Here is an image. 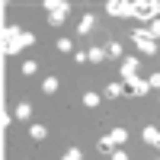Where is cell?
Masks as SVG:
<instances>
[{"mask_svg":"<svg viewBox=\"0 0 160 160\" xmlns=\"http://www.w3.org/2000/svg\"><path fill=\"white\" fill-rule=\"evenodd\" d=\"M93 26H96V16H93V13H83V16H80V22H77V32H80V35H90Z\"/></svg>","mask_w":160,"mask_h":160,"instance_id":"9","label":"cell"},{"mask_svg":"<svg viewBox=\"0 0 160 160\" xmlns=\"http://www.w3.org/2000/svg\"><path fill=\"white\" fill-rule=\"evenodd\" d=\"M109 138L115 141V148H122V144L128 141V131H125V128H112V131H109Z\"/></svg>","mask_w":160,"mask_h":160,"instance_id":"13","label":"cell"},{"mask_svg":"<svg viewBox=\"0 0 160 160\" xmlns=\"http://www.w3.org/2000/svg\"><path fill=\"white\" fill-rule=\"evenodd\" d=\"M42 93H45V96L58 93V77H45V80H42Z\"/></svg>","mask_w":160,"mask_h":160,"instance_id":"14","label":"cell"},{"mask_svg":"<svg viewBox=\"0 0 160 160\" xmlns=\"http://www.w3.org/2000/svg\"><path fill=\"white\" fill-rule=\"evenodd\" d=\"M131 19L154 22V19H157V13H154V0H135V3H131Z\"/></svg>","mask_w":160,"mask_h":160,"instance_id":"2","label":"cell"},{"mask_svg":"<svg viewBox=\"0 0 160 160\" xmlns=\"http://www.w3.org/2000/svg\"><path fill=\"white\" fill-rule=\"evenodd\" d=\"M61 160H83V151H80V148H68Z\"/></svg>","mask_w":160,"mask_h":160,"instance_id":"19","label":"cell"},{"mask_svg":"<svg viewBox=\"0 0 160 160\" xmlns=\"http://www.w3.org/2000/svg\"><path fill=\"white\" fill-rule=\"evenodd\" d=\"M122 93H125V83H122V80H118V83H109V87H106V96H109V99L122 96Z\"/></svg>","mask_w":160,"mask_h":160,"instance_id":"16","label":"cell"},{"mask_svg":"<svg viewBox=\"0 0 160 160\" xmlns=\"http://www.w3.org/2000/svg\"><path fill=\"white\" fill-rule=\"evenodd\" d=\"M29 45H35V35H32V32H22L13 45H3V48H7V55H19V51L29 48Z\"/></svg>","mask_w":160,"mask_h":160,"instance_id":"4","label":"cell"},{"mask_svg":"<svg viewBox=\"0 0 160 160\" xmlns=\"http://www.w3.org/2000/svg\"><path fill=\"white\" fill-rule=\"evenodd\" d=\"M122 83H125V93H131V96H148V90H151V83H148V80H141V77L122 80Z\"/></svg>","mask_w":160,"mask_h":160,"instance_id":"3","label":"cell"},{"mask_svg":"<svg viewBox=\"0 0 160 160\" xmlns=\"http://www.w3.org/2000/svg\"><path fill=\"white\" fill-rule=\"evenodd\" d=\"M109 157H112V160H128V154H125V151H122V148H115V151H112V154H109Z\"/></svg>","mask_w":160,"mask_h":160,"instance_id":"25","label":"cell"},{"mask_svg":"<svg viewBox=\"0 0 160 160\" xmlns=\"http://www.w3.org/2000/svg\"><path fill=\"white\" fill-rule=\"evenodd\" d=\"M157 160H160V157H157Z\"/></svg>","mask_w":160,"mask_h":160,"instance_id":"28","label":"cell"},{"mask_svg":"<svg viewBox=\"0 0 160 160\" xmlns=\"http://www.w3.org/2000/svg\"><path fill=\"white\" fill-rule=\"evenodd\" d=\"M19 35H22V29H19V26H7V29H3V45H13Z\"/></svg>","mask_w":160,"mask_h":160,"instance_id":"11","label":"cell"},{"mask_svg":"<svg viewBox=\"0 0 160 160\" xmlns=\"http://www.w3.org/2000/svg\"><path fill=\"white\" fill-rule=\"evenodd\" d=\"M122 80H131V77H138V58H125L122 61Z\"/></svg>","mask_w":160,"mask_h":160,"instance_id":"7","label":"cell"},{"mask_svg":"<svg viewBox=\"0 0 160 160\" xmlns=\"http://www.w3.org/2000/svg\"><path fill=\"white\" fill-rule=\"evenodd\" d=\"M96 151H99V154H112V151H115V141H112V138H99V141H96Z\"/></svg>","mask_w":160,"mask_h":160,"instance_id":"15","label":"cell"},{"mask_svg":"<svg viewBox=\"0 0 160 160\" xmlns=\"http://www.w3.org/2000/svg\"><path fill=\"white\" fill-rule=\"evenodd\" d=\"M154 13H157V19H160V0H154Z\"/></svg>","mask_w":160,"mask_h":160,"instance_id":"27","label":"cell"},{"mask_svg":"<svg viewBox=\"0 0 160 160\" xmlns=\"http://www.w3.org/2000/svg\"><path fill=\"white\" fill-rule=\"evenodd\" d=\"M148 83H151L154 90H160V74H151V77H148Z\"/></svg>","mask_w":160,"mask_h":160,"instance_id":"26","label":"cell"},{"mask_svg":"<svg viewBox=\"0 0 160 160\" xmlns=\"http://www.w3.org/2000/svg\"><path fill=\"white\" fill-rule=\"evenodd\" d=\"M35 71H38V64H35V61H26V64H22V74H26V77H32Z\"/></svg>","mask_w":160,"mask_h":160,"instance_id":"24","label":"cell"},{"mask_svg":"<svg viewBox=\"0 0 160 160\" xmlns=\"http://www.w3.org/2000/svg\"><path fill=\"white\" fill-rule=\"evenodd\" d=\"M48 22L55 26V29H61L64 26V13H48Z\"/></svg>","mask_w":160,"mask_h":160,"instance_id":"21","label":"cell"},{"mask_svg":"<svg viewBox=\"0 0 160 160\" xmlns=\"http://www.w3.org/2000/svg\"><path fill=\"white\" fill-rule=\"evenodd\" d=\"M99 102H102V99H99V93H83V106H87V109H96Z\"/></svg>","mask_w":160,"mask_h":160,"instance_id":"18","label":"cell"},{"mask_svg":"<svg viewBox=\"0 0 160 160\" xmlns=\"http://www.w3.org/2000/svg\"><path fill=\"white\" fill-rule=\"evenodd\" d=\"M13 115H16L19 122H29V115H32V106H29V102H19L16 109H13Z\"/></svg>","mask_w":160,"mask_h":160,"instance_id":"12","label":"cell"},{"mask_svg":"<svg viewBox=\"0 0 160 160\" xmlns=\"http://www.w3.org/2000/svg\"><path fill=\"white\" fill-rule=\"evenodd\" d=\"M58 51H64V55H71V51H74L71 38H58Z\"/></svg>","mask_w":160,"mask_h":160,"instance_id":"22","label":"cell"},{"mask_svg":"<svg viewBox=\"0 0 160 160\" xmlns=\"http://www.w3.org/2000/svg\"><path fill=\"white\" fill-rule=\"evenodd\" d=\"M148 32H151V38H154V42H157V38H160V19H154V22L148 26Z\"/></svg>","mask_w":160,"mask_h":160,"instance_id":"23","label":"cell"},{"mask_svg":"<svg viewBox=\"0 0 160 160\" xmlns=\"http://www.w3.org/2000/svg\"><path fill=\"white\" fill-rule=\"evenodd\" d=\"M106 55H112V58H122V42H109Z\"/></svg>","mask_w":160,"mask_h":160,"instance_id":"20","label":"cell"},{"mask_svg":"<svg viewBox=\"0 0 160 160\" xmlns=\"http://www.w3.org/2000/svg\"><path fill=\"white\" fill-rule=\"evenodd\" d=\"M87 61H90V64H102V61H106V48H102V45L87 48Z\"/></svg>","mask_w":160,"mask_h":160,"instance_id":"10","label":"cell"},{"mask_svg":"<svg viewBox=\"0 0 160 160\" xmlns=\"http://www.w3.org/2000/svg\"><path fill=\"white\" fill-rule=\"evenodd\" d=\"M131 38H135V45H138V51H144V55H160V48H157V42L151 38V32H148V26H141V29H135L131 32Z\"/></svg>","mask_w":160,"mask_h":160,"instance_id":"1","label":"cell"},{"mask_svg":"<svg viewBox=\"0 0 160 160\" xmlns=\"http://www.w3.org/2000/svg\"><path fill=\"white\" fill-rule=\"evenodd\" d=\"M48 13H64V16H68V10H71V3H68V0H45V3H42Z\"/></svg>","mask_w":160,"mask_h":160,"instance_id":"8","label":"cell"},{"mask_svg":"<svg viewBox=\"0 0 160 160\" xmlns=\"http://www.w3.org/2000/svg\"><path fill=\"white\" fill-rule=\"evenodd\" d=\"M141 138H144V144H151V148H160V128L157 125H144Z\"/></svg>","mask_w":160,"mask_h":160,"instance_id":"6","label":"cell"},{"mask_svg":"<svg viewBox=\"0 0 160 160\" xmlns=\"http://www.w3.org/2000/svg\"><path fill=\"white\" fill-rule=\"evenodd\" d=\"M106 13H109V16H131V3H125V0H109V3H106Z\"/></svg>","mask_w":160,"mask_h":160,"instance_id":"5","label":"cell"},{"mask_svg":"<svg viewBox=\"0 0 160 160\" xmlns=\"http://www.w3.org/2000/svg\"><path fill=\"white\" fill-rule=\"evenodd\" d=\"M29 135H32V141H45V138H48V128H45V125H32Z\"/></svg>","mask_w":160,"mask_h":160,"instance_id":"17","label":"cell"}]
</instances>
